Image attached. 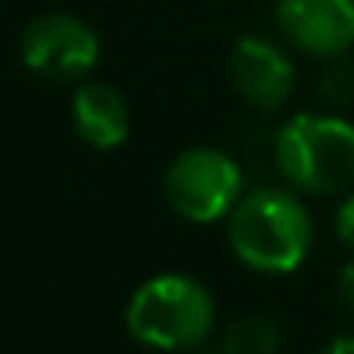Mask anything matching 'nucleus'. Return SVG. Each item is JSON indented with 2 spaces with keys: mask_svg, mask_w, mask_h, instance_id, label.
<instances>
[{
  "mask_svg": "<svg viewBox=\"0 0 354 354\" xmlns=\"http://www.w3.org/2000/svg\"><path fill=\"white\" fill-rule=\"evenodd\" d=\"M282 35L320 59H337L354 45V0H275Z\"/></svg>",
  "mask_w": 354,
  "mask_h": 354,
  "instance_id": "423d86ee",
  "label": "nucleus"
},
{
  "mask_svg": "<svg viewBox=\"0 0 354 354\" xmlns=\"http://www.w3.org/2000/svg\"><path fill=\"white\" fill-rule=\"evenodd\" d=\"M21 62L31 73L48 80H80L100 62L97 31L76 14L48 10L24 24L21 31Z\"/></svg>",
  "mask_w": 354,
  "mask_h": 354,
  "instance_id": "39448f33",
  "label": "nucleus"
},
{
  "mask_svg": "<svg viewBox=\"0 0 354 354\" xmlns=\"http://www.w3.org/2000/svg\"><path fill=\"white\" fill-rule=\"evenodd\" d=\"M73 124L90 148H118L131 131V111L120 90L107 83H86L73 97Z\"/></svg>",
  "mask_w": 354,
  "mask_h": 354,
  "instance_id": "6e6552de",
  "label": "nucleus"
},
{
  "mask_svg": "<svg viewBox=\"0 0 354 354\" xmlns=\"http://www.w3.org/2000/svg\"><path fill=\"white\" fill-rule=\"evenodd\" d=\"M337 296L348 306V313H354V261H348L337 275Z\"/></svg>",
  "mask_w": 354,
  "mask_h": 354,
  "instance_id": "f8f14e48",
  "label": "nucleus"
},
{
  "mask_svg": "<svg viewBox=\"0 0 354 354\" xmlns=\"http://www.w3.org/2000/svg\"><path fill=\"white\" fill-rule=\"evenodd\" d=\"M162 189L183 221L214 224L241 203V169L221 148H186L169 162Z\"/></svg>",
  "mask_w": 354,
  "mask_h": 354,
  "instance_id": "20e7f679",
  "label": "nucleus"
},
{
  "mask_svg": "<svg viewBox=\"0 0 354 354\" xmlns=\"http://www.w3.org/2000/svg\"><path fill=\"white\" fill-rule=\"evenodd\" d=\"M337 234H341L344 244L354 248V189L348 193V200H344L341 210H337Z\"/></svg>",
  "mask_w": 354,
  "mask_h": 354,
  "instance_id": "9b49d317",
  "label": "nucleus"
},
{
  "mask_svg": "<svg viewBox=\"0 0 354 354\" xmlns=\"http://www.w3.org/2000/svg\"><path fill=\"white\" fill-rule=\"evenodd\" d=\"M227 241L237 258L268 275H286L303 265L313 244L306 207L286 189H258L231 210Z\"/></svg>",
  "mask_w": 354,
  "mask_h": 354,
  "instance_id": "f257e3e1",
  "label": "nucleus"
},
{
  "mask_svg": "<svg viewBox=\"0 0 354 354\" xmlns=\"http://www.w3.org/2000/svg\"><path fill=\"white\" fill-rule=\"evenodd\" d=\"M327 354H354V334H348V337H337V341H330Z\"/></svg>",
  "mask_w": 354,
  "mask_h": 354,
  "instance_id": "ddd939ff",
  "label": "nucleus"
},
{
  "mask_svg": "<svg viewBox=\"0 0 354 354\" xmlns=\"http://www.w3.org/2000/svg\"><path fill=\"white\" fill-rule=\"evenodd\" d=\"M227 76L234 90L254 111H279L292 93V62L289 55L258 35L241 38L227 59Z\"/></svg>",
  "mask_w": 354,
  "mask_h": 354,
  "instance_id": "0eeeda50",
  "label": "nucleus"
},
{
  "mask_svg": "<svg viewBox=\"0 0 354 354\" xmlns=\"http://www.w3.org/2000/svg\"><path fill=\"white\" fill-rule=\"evenodd\" d=\"M282 176L313 196H334L354 186V124L334 114H296L275 138Z\"/></svg>",
  "mask_w": 354,
  "mask_h": 354,
  "instance_id": "7ed1b4c3",
  "label": "nucleus"
},
{
  "mask_svg": "<svg viewBox=\"0 0 354 354\" xmlns=\"http://www.w3.org/2000/svg\"><path fill=\"white\" fill-rule=\"evenodd\" d=\"M127 334L155 351H193L207 344L217 306L207 286L189 275H155L141 282L124 313Z\"/></svg>",
  "mask_w": 354,
  "mask_h": 354,
  "instance_id": "f03ea898",
  "label": "nucleus"
},
{
  "mask_svg": "<svg viewBox=\"0 0 354 354\" xmlns=\"http://www.w3.org/2000/svg\"><path fill=\"white\" fill-rule=\"evenodd\" d=\"M282 351V330L275 320L261 313H248L227 324L221 334V354H279Z\"/></svg>",
  "mask_w": 354,
  "mask_h": 354,
  "instance_id": "1a4fd4ad",
  "label": "nucleus"
},
{
  "mask_svg": "<svg viewBox=\"0 0 354 354\" xmlns=\"http://www.w3.org/2000/svg\"><path fill=\"white\" fill-rule=\"evenodd\" d=\"M320 93L330 104H351L354 100V66H348V62L330 66L324 73V80H320Z\"/></svg>",
  "mask_w": 354,
  "mask_h": 354,
  "instance_id": "9d476101",
  "label": "nucleus"
}]
</instances>
